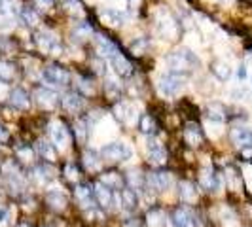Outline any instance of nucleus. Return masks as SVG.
I'll list each match as a JSON object with an SVG mask.
<instances>
[{
	"label": "nucleus",
	"mask_w": 252,
	"mask_h": 227,
	"mask_svg": "<svg viewBox=\"0 0 252 227\" xmlns=\"http://www.w3.org/2000/svg\"><path fill=\"white\" fill-rule=\"evenodd\" d=\"M165 61L173 70H180V72H191V70L199 68V64H201L199 57L191 50H186V48L173 51Z\"/></svg>",
	"instance_id": "1"
},
{
	"label": "nucleus",
	"mask_w": 252,
	"mask_h": 227,
	"mask_svg": "<svg viewBox=\"0 0 252 227\" xmlns=\"http://www.w3.org/2000/svg\"><path fill=\"white\" fill-rule=\"evenodd\" d=\"M188 80V72H180V70H171L165 72L159 82H158V89L163 97H175L180 89L186 85Z\"/></svg>",
	"instance_id": "2"
},
{
	"label": "nucleus",
	"mask_w": 252,
	"mask_h": 227,
	"mask_svg": "<svg viewBox=\"0 0 252 227\" xmlns=\"http://www.w3.org/2000/svg\"><path fill=\"white\" fill-rule=\"evenodd\" d=\"M131 155H133V151L126 142H110L101 150V159L110 161V163L127 161V159H131Z\"/></svg>",
	"instance_id": "3"
},
{
	"label": "nucleus",
	"mask_w": 252,
	"mask_h": 227,
	"mask_svg": "<svg viewBox=\"0 0 252 227\" xmlns=\"http://www.w3.org/2000/svg\"><path fill=\"white\" fill-rule=\"evenodd\" d=\"M42 78H44V82H48L51 85H61V87L70 82L68 70L63 68V66H59V64H50V66H46V68L42 70Z\"/></svg>",
	"instance_id": "4"
},
{
	"label": "nucleus",
	"mask_w": 252,
	"mask_h": 227,
	"mask_svg": "<svg viewBox=\"0 0 252 227\" xmlns=\"http://www.w3.org/2000/svg\"><path fill=\"white\" fill-rule=\"evenodd\" d=\"M146 153H148V161L156 167H161L167 163V150L163 148V144L154 137L146 139Z\"/></svg>",
	"instance_id": "5"
},
{
	"label": "nucleus",
	"mask_w": 252,
	"mask_h": 227,
	"mask_svg": "<svg viewBox=\"0 0 252 227\" xmlns=\"http://www.w3.org/2000/svg\"><path fill=\"white\" fill-rule=\"evenodd\" d=\"M171 226L173 227H197V218L188 206H178L171 212Z\"/></svg>",
	"instance_id": "6"
},
{
	"label": "nucleus",
	"mask_w": 252,
	"mask_h": 227,
	"mask_svg": "<svg viewBox=\"0 0 252 227\" xmlns=\"http://www.w3.org/2000/svg\"><path fill=\"white\" fill-rule=\"evenodd\" d=\"M34 101L44 110H55L59 104V95L48 87H38L34 91Z\"/></svg>",
	"instance_id": "7"
},
{
	"label": "nucleus",
	"mask_w": 252,
	"mask_h": 227,
	"mask_svg": "<svg viewBox=\"0 0 252 227\" xmlns=\"http://www.w3.org/2000/svg\"><path fill=\"white\" fill-rule=\"evenodd\" d=\"M36 44L42 51H48V53H53V55L61 53V44H59L57 36L50 30H40L36 36Z\"/></svg>",
	"instance_id": "8"
},
{
	"label": "nucleus",
	"mask_w": 252,
	"mask_h": 227,
	"mask_svg": "<svg viewBox=\"0 0 252 227\" xmlns=\"http://www.w3.org/2000/svg\"><path fill=\"white\" fill-rule=\"evenodd\" d=\"M50 135H51L53 144H55L57 148H66L68 142H70V133H68V129H66L64 123H61V121H53V123H51Z\"/></svg>",
	"instance_id": "9"
},
{
	"label": "nucleus",
	"mask_w": 252,
	"mask_h": 227,
	"mask_svg": "<svg viewBox=\"0 0 252 227\" xmlns=\"http://www.w3.org/2000/svg\"><path fill=\"white\" fill-rule=\"evenodd\" d=\"M229 139L241 150H251L252 148V131L247 127H235L229 133Z\"/></svg>",
	"instance_id": "10"
},
{
	"label": "nucleus",
	"mask_w": 252,
	"mask_h": 227,
	"mask_svg": "<svg viewBox=\"0 0 252 227\" xmlns=\"http://www.w3.org/2000/svg\"><path fill=\"white\" fill-rule=\"evenodd\" d=\"M203 139H205V137H203V131L197 123L189 121L188 125L184 127V142L188 144L189 148H197V146H201Z\"/></svg>",
	"instance_id": "11"
},
{
	"label": "nucleus",
	"mask_w": 252,
	"mask_h": 227,
	"mask_svg": "<svg viewBox=\"0 0 252 227\" xmlns=\"http://www.w3.org/2000/svg\"><path fill=\"white\" fill-rule=\"evenodd\" d=\"M146 180H148V186H152V189H156L159 193L171 188V174L167 170H156Z\"/></svg>",
	"instance_id": "12"
},
{
	"label": "nucleus",
	"mask_w": 252,
	"mask_h": 227,
	"mask_svg": "<svg viewBox=\"0 0 252 227\" xmlns=\"http://www.w3.org/2000/svg\"><path fill=\"white\" fill-rule=\"evenodd\" d=\"M95 46H97L99 57H102V59H112L116 53H120L118 46L114 42H110L106 36H101V34L95 36Z\"/></svg>",
	"instance_id": "13"
},
{
	"label": "nucleus",
	"mask_w": 252,
	"mask_h": 227,
	"mask_svg": "<svg viewBox=\"0 0 252 227\" xmlns=\"http://www.w3.org/2000/svg\"><path fill=\"white\" fill-rule=\"evenodd\" d=\"M61 104H63V108L66 110V112L76 114L84 108V97H82L78 91H68V93H64L63 95Z\"/></svg>",
	"instance_id": "14"
},
{
	"label": "nucleus",
	"mask_w": 252,
	"mask_h": 227,
	"mask_svg": "<svg viewBox=\"0 0 252 227\" xmlns=\"http://www.w3.org/2000/svg\"><path fill=\"white\" fill-rule=\"evenodd\" d=\"M199 186L207 191H216L218 186H220V178L215 172V169L207 167V169H201L199 172Z\"/></svg>",
	"instance_id": "15"
},
{
	"label": "nucleus",
	"mask_w": 252,
	"mask_h": 227,
	"mask_svg": "<svg viewBox=\"0 0 252 227\" xmlns=\"http://www.w3.org/2000/svg\"><path fill=\"white\" fill-rule=\"evenodd\" d=\"M93 191H95V201L101 204L102 208H110L114 204V189L106 188L104 184H95L93 186Z\"/></svg>",
	"instance_id": "16"
},
{
	"label": "nucleus",
	"mask_w": 252,
	"mask_h": 227,
	"mask_svg": "<svg viewBox=\"0 0 252 227\" xmlns=\"http://www.w3.org/2000/svg\"><path fill=\"white\" fill-rule=\"evenodd\" d=\"M10 104L17 110H29L31 106V97L25 89L21 87H13L12 93H10Z\"/></svg>",
	"instance_id": "17"
},
{
	"label": "nucleus",
	"mask_w": 252,
	"mask_h": 227,
	"mask_svg": "<svg viewBox=\"0 0 252 227\" xmlns=\"http://www.w3.org/2000/svg\"><path fill=\"white\" fill-rule=\"evenodd\" d=\"M205 115H207L211 121L222 123V121L227 119V108L222 102H211V104H207V108H205Z\"/></svg>",
	"instance_id": "18"
},
{
	"label": "nucleus",
	"mask_w": 252,
	"mask_h": 227,
	"mask_svg": "<svg viewBox=\"0 0 252 227\" xmlns=\"http://www.w3.org/2000/svg\"><path fill=\"white\" fill-rule=\"evenodd\" d=\"M99 15H101V19L104 21V23H108L110 27H120L126 23L127 15L124 12H120V10H112V8H104V10H101L99 12Z\"/></svg>",
	"instance_id": "19"
},
{
	"label": "nucleus",
	"mask_w": 252,
	"mask_h": 227,
	"mask_svg": "<svg viewBox=\"0 0 252 227\" xmlns=\"http://www.w3.org/2000/svg\"><path fill=\"white\" fill-rule=\"evenodd\" d=\"M36 151L40 153V157L46 161V163H53L57 159V150H55V144H51L50 140L40 139L36 142Z\"/></svg>",
	"instance_id": "20"
},
{
	"label": "nucleus",
	"mask_w": 252,
	"mask_h": 227,
	"mask_svg": "<svg viewBox=\"0 0 252 227\" xmlns=\"http://www.w3.org/2000/svg\"><path fill=\"white\" fill-rule=\"evenodd\" d=\"M114 115L120 123H131L133 117H135V108L129 102H118L116 108H114Z\"/></svg>",
	"instance_id": "21"
},
{
	"label": "nucleus",
	"mask_w": 252,
	"mask_h": 227,
	"mask_svg": "<svg viewBox=\"0 0 252 227\" xmlns=\"http://www.w3.org/2000/svg\"><path fill=\"white\" fill-rule=\"evenodd\" d=\"M110 63H112L114 70H116V74H118V76L127 78V76L133 74V64L129 63V61H127L122 53H116L112 59H110Z\"/></svg>",
	"instance_id": "22"
},
{
	"label": "nucleus",
	"mask_w": 252,
	"mask_h": 227,
	"mask_svg": "<svg viewBox=\"0 0 252 227\" xmlns=\"http://www.w3.org/2000/svg\"><path fill=\"white\" fill-rule=\"evenodd\" d=\"M46 202H48V206H50L51 210L61 212V210L66 208L68 199H66V195L61 193V191H48V193H46Z\"/></svg>",
	"instance_id": "23"
},
{
	"label": "nucleus",
	"mask_w": 252,
	"mask_h": 227,
	"mask_svg": "<svg viewBox=\"0 0 252 227\" xmlns=\"http://www.w3.org/2000/svg\"><path fill=\"white\" fill-rule=\"evenodd\" d=\"M120 199H122V204H124V208H126V210H137V206H139V195H137V189L122 188Z\"/></svg>",
	"instance_id": "24"
},
{
	"label": "nucleus",
	"mask_w": 252,
	"mask_h": 227,
	"mask_svg": "<svg viewBox=\"0 0 252 227\" xmlns=\"http://www.w3.org/2000/svg\"><path fill=\"white\" fill-rule=\"evenodd\" d=\"M32 176L38 180V184H48V182H51L55 178V169L48 163H42L38 165V167H34Z\"/></svg>",
	"instance_id": "25"
},
{
	"label": "nucleus",
	"mask_w": 252,
	"mask_h": 227,
	"mask_svg": "<svg viewBox=\"0 0 252 227\" xmlns=\"http://www.w3.org/2000/svg\"><path fill=\"white\" fill-rule=\"evenodd\" d=\"M74 197L82 202L84 206H88L91 201H95V191H93V186H89V184H80V186H76Z\"/></svg>",
	"instance_id": "26"
},
{
	"label": "nucleus",
	"mask_w": 252,
	"mask_h": 227,
	"mask_svg": "<svg viewBox=\"0 0 252 227\" xmlns=\"http://www.w3.org/2000/svg\"><path fill=\"white\" fill-rule=\"evenodd\" d=\"M178 195H180V199H182V201H186V202L195 201V197H197L195 184H193V182H188V180L178 182Z\"/></svg>",
	"instance_id": "27"
},
{
	"label": "nucleus",
	"mask_w": 252,
	"mask_h": 227,
	"mask_svg": "<svg viewBox=\"0 0 252 227\" xmlns=\"http://www.w3.org/2000/svg\"><path fill=\"white\" fill-rule=\"evenodd\" d=\"M101 184H104L106 188L110 189H122L124 188V176L120 174V172H116V170H108V172H104L101 176V180H99Z\"/></svg>",
	"instance_id": "28"
},
{
	"label": "nucleus",
	"mask_w": 252,
	"mask_h": 227,
	"mask_svg": "<svg viewBox=\"0 0 252 227\" xmlns=\"http://www.w3.org/2000/svg\"><path fill=\"white\" fill-rule=\"evenodd\" d=\"M139 129L140 133H144L148 137H154L158 133V123H156V119L152 117L150 114H144V115H140L139 119Z\"/></svg>",
	"instance_id": "29"
},
{
	"label": "nucleus",
	"mask_w": 252,
	"mask_h": 227,
	"mask_svg": "<svg viewBox=\"0 0 252 227\" xmlns=\"http://www.w3.org/2000/svg\"><path fill=\"white\" fill-rule=\"evenodd\" d=\"M91 34H93V28H91V25L86 23V21L76 23L74 28H72V40H76V42H84V40L89 38Z\"/></svg>",
	"instance_id": "30"
},
{
	"label": "nucleus",
	"mask_w": 252,
	"mask_h": 227,
	"mask_svg": "<svg viewBox=\"0 0 252 227\" xmlns=\"http://www.w3.org/2000/svg\"><path fill=\"white\" fill-rule=\"evenodd\" d=\"M0 174L6 178H12L19 174V165L15 159H2L0 161Z\"/></svg>",
	"instance_id": "31"
},
{
	"label": "nucleus",
	"mask_w": 252,
	"mask_h": 227,
	"mask_svg": "<svg viewBox=\"0 0 252 227\" xmlns=\"http://www.w3.org/2000/svg\"><path fill=\"white\" fill-rule=\"evenodd\" d=\"M211 70H213V74H215L218 80H222V82L229 80V76H231V68H229V64L224 63V61H215V63L211 64Z\"/></svg>",
	"instance_id": "32"
},
{
	"label": "nucleus",
	"mask_w": 252,
	"mask_h": 227,
	"mask_svg": "<svg viewBox=\"0 0 252 227\" xmlns=\"http://www.w3.org/2000/svg\"><path fill=\"white\" fill-rule=\"evenodd\" d=\"M104 93H106V97L108 99H112V101H118L120 99V95H122V85L114 80V78H106V84H104Z\"/></svg>",
	"instance_id": "33"
},
{
	"label": "nucleus",
	"mask_w": 252,
	"mask_h": 227,
	"mask_svg": "<svg viewBox=\"0 0 252 227\" xmlns=\"http://www.w3.org/2000/svg\"><path fill=\"white\" fill-rule=\"evenodd\" d=\"M101 161L102 159H99L97 151H93V150L84 151V165H86L88 170H97V169L101 167Z\"/></svg>",
	"instance_id": "34"
},
{
	"label": "nucleus",
	"mask_w": 252,
	"mask_h": 227,
	"mask_svg": "<svg viewBox=\"0 0 252 227\" xmlns=\"http://www.w3.org/2000/svg\"><path fill=\"white\" fill-rule=\"evenodd\" d=\"M15 157H17L19 161H23V163H31V161L34 159V150L29 148V144H19V146L15 148Z\"/></svg>",
	"instance_id": "35"
},
{
	"label": "nucleus",
	"mask_w": 252,
	"mask_h": 227,
	"mask_svg": "<svg viewBox=\"0 0 252 227\" xmlns=\"http://www.w3.org/2000/svg\"><path fill=\"white\" fill-rule=\"evenodd\" d=\"M146 218H148V227H165V214L159 208H152Z\"/></svg>",
	"instance_id": "36"
},
{
	"label": "nucleus",
	"mask_w": 252,
	"mask_h": 227,
	"mask_svg": "<svg viewBox=\"0 0 252 227\" xmlns=\"http://www.w3.org/2000/svg\"><path fill=\"white\" fill-rule=\"evenodd\" d=\"M19 17L27 27H36L38 25V15L32 8H21L19 10Z\"/></svg>",
	"instance_id": "37"
},
{
	"label": "nucleus",
	"mask_w": 252,
	"mask_h": 227,
	"mask_svg": "<svg viewBox=\"0 0 252 227\" xmlns=\"http://www.w3.org/2000/svg\"><path fill=\"white\" fill-rule=\"evenodd\" d=\"M13 76H15V66L12 63L0 61V80L2 82H12Z\"/></svg>",
	"instance_id": "38"
},
{
	"label": "nucleus",
	"mask_w": 252,
	"mask_h": 227,
	"mask_svg": "<svg viewBox=\"0 0 252 227\" xmlns=\"http://www.w3.org/2000/svg\"><path fill=\"white\" fill-rule=\"evenodd\" d=\"M127 180H129L131 184H135V189H142L148 184V180L142 176L139 170H131V172L127 174Z\"/></svg>",
	"instance_id": "39"
},
{
	"label": "nucleus",
	"mask_w": 252,
	"mask_h": 227,
	"mask_svg": "<svg viewBox=\"0 0 252 227\" xmlns=\"http://www.w3.org/2000/svg\"><path fill=\"white\" fill-rule=\"evenodd\" d=\"M89 125H88V121H76V125H74V133H76V137L80 140H86L88 139V135H89Z\"/></svg>",
	"instance_id": "40"
},
{
	"label": "nucleus",
	"mask_w": 252,
	"mask_h": 227,
	"mask_svg": "<svg viewBox=\"0 0 252 227\" xmlns=\"http://www.w3.org/2000/svg\"><path fill=\"white\" fill-rule=\"evenodd\" d=\"M148 48V40L146 38H139V40H135L133 44H131V51L135 53V55H142L144 51Z\"/></svg>",
	"instance_id": "41"
},
{
	"label": "nucleus",
	"mask_w": 252,
	"mask_h": 227,
	"mask_svg": "<svg viewBox=\"0 0 252 227\" xmlns=\"http://www.w3.org/2000/svg\"><path fill=\"white\" fill-rule=\"evenodd\" d=\"M64 6L70 13H76V15H82V2L80 0H64Z\"/></svg>",
	"instance_id": "42"
},
{
	"label": "nucleus",
	"mask_w": 252,
	"mask_h": 227,
	"mask_svg": "<svg viewBox=\"0 0 252 227\" xmlns=\"http://www.w3.org/2000/svg\"><path fill=\"white\" fill-rule=\"evenodd\" d=\"M64 174H66V178L68 180H78V176H80V170H78V167L72 163H66V167H64Z\"/></svg>",
	"instance_id": "43"
},
{
	"label": "nucleus",
	"mask_w": 252,
	"mask_h": 227,
	"mask_svg": "<svg viewBox=\"0 0 252 227\" xmlns=\"http://www.w3.org/2000/svg\"><path fill=\"white\" fill-rule=\"evenodd\" d=\"M78 89L80 91H84L86 95H89V93H93V85L89 84L86 78H80V84H78Z\"/></svg>",
	"instance_id": "44"
},
{
	"label": "nucleus",
	"mask_w": 252,
	"mask_h": 227,
	"mask_svg": "<svg viewBox=\"0 0 252 227\" xmlns=\"http://www.w3.org/2000/svg\"><path fill=\"white\" fill-rule=\"evenodd\" d=\"M10 129H6V125H2L0 123V144H6L8 140H10Z\"/></svg>",
	"instance_id": "45"
},
{
	"label": "nucleus",
	"mask_w": 252,
	"mask_h": 227,
	"mask_svg": "<svg viewBox=\"0 0 252 227\" xmlns=\"http://www.w3.org/2000/svg\"><path fill=\"white\" fill-rule=\"evenodd\" d=\"M6 224H8V208L0 206V227H4Z\"/></svg>",
	"instance_id": "46"
},
{
	"label": "nucleus",
	"mask_w": 252,
	"mask_h": 227,
	"mask_svg": "<svg viewBox=\"0 0 252 227\" xmlns=\"http://www.w3.org/2000/svg\"><path fill=\"white\" fill-rule=\"evenodd\" d=\"M124 227H144V224L140 222V220H127Z\"/></svg>",
	"instance_id": "47"
},
{
	"label": "nucleus",
	"mask_w": 252,
	"mask_h": 227,
	"mask_svg": "<svg viewBox=\"0 0 252 227\" xmlns=\"http://www.w3.org/2000/svg\"><path fill=\"white\" fill-rule=\"evenodd\" d=\"M40 8H51L53 6V0H34Z\"/></svg>",
	"instance_id": "48"
},
{
	"label": "nucleus",
	"mask_w": 252,
	"mask_h": 227,
	"mask_svg": "<svg viewBox=\"0 0 252 227\" xmlns=\"http://www.w3.org/2000/svg\"><path fill=\"white\" fill-rule=\"evenodd\" d=\"M237 76H239V80H245V78H247V68H245V66H239Z\"/></svg>",
	"instance_id": "49"
},
{
	"label": "nucleus",
	"mask_w": 252,
	"mask_h": 227,
	"mask_svg": "<svg viewBox=\"0 0 252 227\" xmlns=\"http://www.w3.org/2000/svg\"><path fill=\"white\" fill-rule=\"evenodd\" d=\"M139 2H140V0H129V4H131V6H137Z\"/></svg>",
	"instance_id": "50"
},
{
	"label": "nucleus",
	"mask_w": 252,
	"mask_h": 227,
	"mask_svg": "<svg viewBox=\"0 0 252 227\" xmlns=\"http://www.w3.org/2000/svg\"><path fill=\"white\" fill-rule=\"evenodd\" d=\"M17 227H29V224H19Z\"/></svg>",
	"instance_id": "51"
},
{
	"label": "nucleus",
	"mask_w": 252,
	"mask_h": 227,
	"mask_svg": "<svg viewBox=\"0 0 252 227\" xmlns=\"http://www.w3.org/2000/svg\"><path fill=\"white\" fill-rule=\"evenodd\" d=\"M218 2H229V0H218Z\"/></svg>",
	"instance_id": "52"
}]
</instances>
